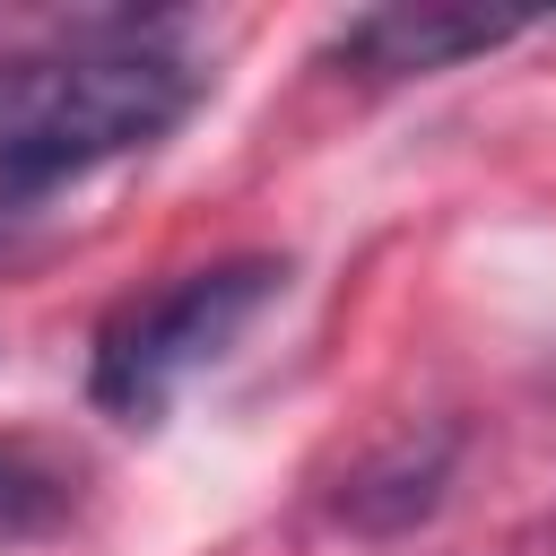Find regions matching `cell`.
Here are the masks:
<instances>
[{
  "label": "cell",
  "mask_w": 556,
  "mask_h": 556,
  "mask_svg": "<svg viewBox=\"0 0 556 556\" xmlns=\"http://www.w3.org/2000/svg\"><path fill=\"white\" fill-rule=\"evenodd\" d=\"M278 295H287V261H269V252H235V261L165 278L156 295H130L96 330V365H87L96 408L122 417V426H156L182 400V382H200L208 365H226L243 348V330Z\"/></svg>",
  "instance_id": "7a4b0ae2"
},
{
  "label": "cell",
  "mask_w": 556,
  "mask_h": 556,
  "mask_svg": "<svg viewBox=\"0 0 556 556\" xmlns=\"http://www.w3.org/2000/svg\"><path fill=\"white\" fill-rule=\"evenodd\" d=\"M200 87L208 70L148 26H104L87 43L0 61V191L35 200L52 182L174 139Z\"/></svg>",
  "instance_id": "6da1fadb"
},
{
  "label": "cell",
  "mask_w": 556,
  "mask_h": 556,
  "mask_svg": "<svg viewBox=\"0 0 556 556\" xmlns=\"http://www.w3.org/2000/svg\"><path fill=\"white\" fill-rule=\"evenodd\" d=\"M452 469H460V426H408V434H391L382 452H365L339 478V521L365 530V539L417 530L452 495Z\"/></svg>",
  "instance_id": "277c9868"
},
{
  "label": "cell",
  "mask_w": 556,
  "mask_h": 556,
  "mask_svg": "<svg viewBox=\"0 0 556 556\" xmlns=\"http://www.w3.org/2000/svg\"><path fill=\"white\" fill-rule=\"evenodd\" d=\"M78 504V469L35 443V434H0V547H35L70 521Z\"/></svg>",
  "instance_id": "5b68a950"
},
{
  "label": "cell",
  "mask_w": 556,
  "mask_h": 556,
  "mask_svg": "<svg viewBox=\"0 0 556 556\" xmlns=\"http://www.w3.org/2000/svg\"><path fill=\"white\" fill-rule=\"evenodd\" d=\"M521 35V17H486V9H365V17H348L339 26V61L348 70H365V78H434V70H460V61H478V52H504Z\"/></svg>",
  "instance_id": "3957f363"
}]
</instances>
